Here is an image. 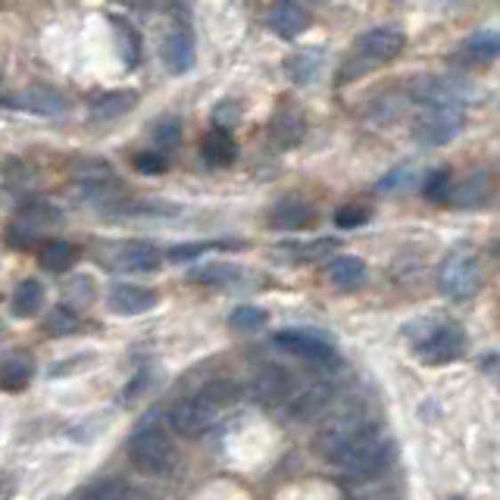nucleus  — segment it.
Masks as SVG:
<instances>
[{
	"label": "nucleus",
	"instance_id": "1",
	"mask_svg": "<svg viewBox=\"0 0 500 500\" xmlns=\"http://www.w3.org/2000/svg\"><path fill=\"white\" fill-rule=\"evenodd\" d=\"M372 429H375V425H372L363 400H347V404H341L332 416L322 419V429L316 431V450H319L326 460H332L341 448H347V444L357 441L359 435H366V431H372Z\"/></svg>",
	"mask_w": 500,
	"mask_h": 500
},
{
	"label": "nucleus",
	"instance_id": "2",
	"mask_svg": "<svg viewBox=\"0 0 500 500\" xmlns=\"http://www.w3.org/2000/svg\"><path fill=\"white\" fill-rule=\"evenodd\" d=\"M391 448H394L391 438H385L379 429H372V431H366V435H359L357 441H351L347 448H341L328 463H335L341 472L366 479V475H375L388 466Z\"/></svg>",
	"mask_w": 500,
	"mask_h": 500
},
{
	"label": "nucleus",
	"instance_id": "3",
	"mask_svg": "<svg viewBox=\"0 0 500 500\" xmlns=\"http://www.w3.org/2000/svg\"><path fill=\"white\" fill-rule=\"evenodd\" d=\"M129 460L144 475H163L173 466V441L166 438L163 425L154 423V416L138 423L135 435L129 438Z\"/></svg>",
	"mask_w": 500,
	"mask_h": 500
},
{
	"label": "nucleus",
	"instance_id": "4",
	"mask_svg": "<svg viewBox=\"0 0 500 500\" xmlns=\"http://www.w3.org/2000/svg\"><path fill=\"white\" fill-rule=\"evenodd\" d=\"M481 285V266L469 250H454L441 263L438 272V288L454 301H469Z\"/></svg>",
	"mask_w": 500,
	"mask_h": 500
},
{
	"label": "nucleus",
	"instance_id": "5",
	"mask_svg": "<svg viewBox=\"0 0 500 500\" xmlns=\"http://www.w3.org/2000/svg\"><path fill=\"white\" fill-rule=\"evenodd\" d=\"M160 250L150 241H122L107 244L101 254V263L116 272H154L160 266Z\"/></svg>",
	"mask_w": 500,
	"mask_h": 500
},
{
	"label": "nucleus",
	"instance_id": "6",
	"mask_svg": "<svg viewBox=\"0 0 500 500\" xmlns=\"http://www.w3.org/2000/svg\"><path fill=\"white\" fill-rule=\"evenodd\" d=\"M463 129V109H425L423 116H416L413 122V138L423 148H441V144L454 141Z\"/></svg>",
	"mask_w": 500,
	"mask_h": 500
},
{
	"label": "nucleus",
	"instance_id": "7",
	"mask_svg": "<svg viewBox=\"0 0 500 500\" xmlns=\"http://www.w3.org/2000/svg\"><path fill=\"white\" fill-rule=\"evenodd\" d=\"M463 347H466V335H463L454 322H438V326H431L429 332L416 341L413 351L419 353V359L438 366V363H450V359L460 357Z\"/></svg>",
	"mask_w": 500,
	"mask_h": 500
},
{
	"label": "nucleus",
	"instance_id": "8",
	"mask_svg": "<svg viewBox=\"0 0 500 500\" xmlns=\"http://www.w3.org/2000/svg\"><path fill=\"white\" fill-rule=\"evenodd\" d=\"M410 94L416 103H425L429 109L444 107V109H460V103L466 101L469 88L466 82L450 76H423L410 85Z\"/></svg>",
	"mask_w": 500,
	"mask_h": 500
},
{
	"label": "nucleus",
	"instance_id": "9",
	"mask_svg": "<svg viewBox=\"0 0 500 500\" xmlns=\"http://www.w3.org/2000/svg\"><path fill=\"white\" fill-rule=\"evenodd\" d=\"M250 398L263 407L288 404V400L294 398V379H291V372L276 363L260 366V369L254 372V379H250Z\"/></svg>",
	"mask_w": 500,
	"mask_h": 500
},
{
	"label": "nucleus",
	"instance_id": "10",
	"mask_svg": "<svg viewBox=\"0 0 500 500\" xmlns=\"http://www.w3.org/2000/svg\"><path fill=\"white\" fill-rule=\"evenodd\" d=\"M166 423L175 435L181 438H200L204 431H210V425L216 423V410L206 407L200 398H185L179 404L169 407Z\"/></svg>",
	"mask_w": 500,
	"mask_h": 500
},
{
	"label": "nucleus",
	"instance_id": "11",
	"mask_svg": "<svg viewBox=\"0 0 500 500\" xmlns=\"http://www.w3.org/2000/svg\"><path fill=\"white\" fill-rule=\"evenodd\" d=\"M276 344L285 347L288 353H294V357L307 359V363L319 366V369H322V366L338 363V353H335L332 341L322 338V335H313V332H278Z\"/></svg>",
	"mask_w": 500,
	"mask_h": 500
},
{
	"label": "nucleus",
	"instance_id": "12",
	"mask_svg": "<svg viewBox=\"0 0 500 500\" xmlns=\"http://www.w3.org/2000/svg\"><path fill=\"white\" fill-rule=\"evenodd\" d=\"M404 51V35L398 28H369L366 35L357 38V57L363 63H388Z\"/></svg>",
	"mask_w": 500,
	"mask_h": 500
},
{
	"label": "nucleus",
	"instance_id": "13",
	"mask_svg": "<svg viewBox=\"0 0 500 500\" xmlns=\"http://www.w3.org/2000/svg\"><path fill=\"white\" fill-rule=\"evenodd\" d=\"M332 400H335L332 382H326V379L310 382L307 388H301V391L288 400V413L294 419H316L332 407Z\"/></svg>",
	"mask_w": 500,
	"mask_h": 500
},
{
	"label": "nucleus",
	"instance_id": "14",
	"mask_svg": "<svg viewBox=\"0 0 500 500\" xmlns=\"http://www.w3.org/2000/svg\"><path fill=\"white\" fill-rule=\"evenodd\" d=\"M157 291L141 288V285H116L107 294V307L119 316H141L157 307Z\"/></svg>",
	"mask_w": 500,
	"mask_h": 500
},
{
	"label": "nucleus",
	"instance_id": "15",
	"mask_svg": "<svg viewBox=\"0 0 500 500\" xmlns=\"http://www.w3.org/2000/svg\"><path fill=\"white\" fill-rule=\"evenodd\" d=\"M163 63L173 76H181L194 66V38L185 26H175L163 41Z\"/></svg>",
	"mask_w": 500,
	"mask_h": 500
},
{
	"label": "nucleus",
	"instance_id": "16",
	"mask_svg": "<svg viewBox=\"0 0 500 500\" xmlns=\"http://www.w3.org/2000/svg\"><path fill=\"white\" fill-rule=\"evenodd\" d=\"M13 107L28 109V113H38V116H66L69 103H66V97L60 94V91L38 85V88H28L26 94L16 97Z\"/></svg>",
	"mask_w": 500,
	"mask_h": 500
},
{
	"label": "nucleus",
	"instance_id": "17",
	"mask_svg": "<svg viewBox=\"0 0 500 500\" xmlns=\"http://www.w3.org/2000/svg\"><path fill=\"white\" fill-rule=\"evenodd\" d=\"M270 28L278 38H297L310 28V13L301 4H276L270 10Z\"/></svg>",
	"mask_w": 500,
	"mask_h": 500
},
{
	"label": "nucleus",
	"instance_id": "18",
	"mask_svg": "<svg viewBox=\"0 0 500 500\" xmlns=\"http://www.w3.org/2000/svg\"><path fill=\"white\" fill-rule=\"evenodd\" d=\"M60 222V210L57 206H51L47 200H28V204L20 206V213H16V229H22L28 238H38L41 229H47V225Z\"/></svg>",
	"mask_w": 500,
	"mask_h": 500
},
{
	"label": "nucleus",
	"instance_id": "19",
	"mask_svg": "<svg viewBox=\"0 0 500 500\" xmlns=\"http://www.w3.org/2000/svg\"><path fill=\"white\" fill-rule=\"evenodd\" d=\"M138 91H109L91 101V119L94 122H113L119 116H125L129 109H135Z\"/></svg>",
	"mask_w": 500,
	"mask_h": 500
},
{
	"label": "nucleus",
	"instance_id": "20",
	"mask_svg": "<svg viewBox=\"0 0 500 500\" xmlns=\"http://www.w3.org/2000/svg\"><path fill=\"white\" fill-rule=\"evenodd\" d=\"M32 372H35L32 357H26L20 351L7 353V357L0 359V388L4 391H22L32 382Z\"/></svg>",
	"mask_w": 500,
	"mask_h": 500
},
{
	"label": "nucleus",
	"instance_id": "21",
	"mask_svg": "<svg viewBox=\"0 0 500 500\" xmlns=\"http://www.w3.org/2000/svg\"><path fill=\"white\" fill-rule=\"evenodd\" d=\"M328 282L335 285V288L341 291H357L359 285H366V276H369V270H366L363 260L357 257H338L328 263Z\"/></svg>",
	"mask_w": 500,
	"mask_h": 500
},
{
	"label": "nucleus",
	"instance_id": "22",
	"mask_svg": "<svg viewBox=\"0 0 500 500\" xmlns=\"http://www.w3.org/2000/svg\"><path fill=\"white\" fill-rule=\"evenodd\" d=\"M310 219H313V206L303 204V200H297V198L278 200V204L270 210L272 229H303Z\"/></svg>",
	"mask_w": 500,
	"mask_h": 500
},
{
	"label": "nucleus",
	"instance_id": "23",
	"mask_svg": "<svg viewBox=\"0 0 500 500\" xmlns=\"http://www.w3.org/2000/svg\"><path fill=\"white\" fill-rule=\"evenodd\" d=\"M41 307H44V288H41V282L26 278V282L16 285L13 301H10V310H13L20 319H32V316H38Z\"/></svg>",
	"mask_w": 500,
	"mask_h": 500
},
{
	"label": "nucleus",
	"instance_id": "24",
	"mask_svg": "<svg viewBox=\"0 0 500 500\" xmlns=\"http://www.w3.org/2000/svg\"><path fill=\"white\" fill-rule=\"evenodd\" d=\"M285 69H288V78L294 85H310L319 78L322 69V51H297L285 60Z\"/></svg>",
	"mask_w": 500,
	"mask_h": 500
},
{
	"label": "nucleus",
	"instance_id": "25",
	"mask_svg": "<svg viewBox=\"0 0 500 500\" xmlns=\"http://www.w3.org/2000/svg\"><path fill=\"white\" fill-rule=\"evenodd\" d=\"M109 26L116 32V44H119V57L125 66H138L141 60V35L132 22L119 20V16H109Z\"/></svg>",
	"mask_w": 500,
	"mask_h": 500
},
{
	"label": "nucleus",
	"instance_id": "26",
	"mask_svg": "<svg viewBox=\"0 0 500 500\" xmlns=\"http://www.w3.org/2000/svg\"><path fill=\"white\" fill-rule=\"evenodd\" d=\"M200 154H204V160L210 163V166H229L231 160H235V141H231L229 132L222 129H213L210 135L204 138V144H200Z\"/></svg>",
	"mask_w": 500,
	"mask_h": 500
},
{
	"label": "nucleus",
	"instance_id": "27",
	"mask_svg": "<svg viewBox=\"0 0 500 500\" xmlns=\"http://www.w3.org/2000/svg\"><path fill=\"white\" fill-rule=\"evenodd\" d=\"M303 116L297 109H282V113L272 119V141L282 144V148H294L303 138Z\"/></svg>",
	"mask_w": 500,
	"mask_h": 500
},
{
	"label": "nucleus",
	"instance_id": "28",
	"mask_svg": "<svg viewBox=\"0 0 500 500\" xmlns=\"http://www.w3.org/2000/svg\"><path fill=\"white\" fill-rule=\"evenodd\" d=\"M500 57V35L497 32H475L463 44V60L466 63H491Z\"/></svg>",
	"mask_w": 500,
	"mask_h": 500
},
{
	"label": "nucleus",
	"instance_id": "29",
	"mask_svg": "<svg viewBox=\"0 0 500 500\" xmlns=\"http://www.w3.org/2000/svg\"><path fill=\"white\" fill-rule=\"evenodd\" d=\"M78 250L72 247L69 241H47L38 254V263L44 266L47 272H66L72 263H76Z\"/></svg>",
	"mask_w": 500,
	"mask_h": 500
},
{
	"label": "nucleus",
	"instance_id": "30",
	"mask_svg": "<svg viewBox=\"0 0 500 500\" xmlns=\"http://www.w3.org/2000/svg\"><path fill=\"white\" fill-rule=\"evenodd\" d=\"M198 398L219 413V410H225V407H235L238 400H241V388H238L231 379H216V382H210Z\"/></svg>",
	"mask_w": 500,
	"mask_h": 500
},
{
	"label": "nucleus",
	"instance_id": "31",
	"mask_svg": "<svg viewBox=\"0 0 500 500\" xmlns=\"http://www.w3.org/2000/svg\"><path fill=\"white\" fill-rule=\"evenodd\" d=\"M69 500H129V488L119 479H97L91 485L78 488Z\"/></svg>",
	"mask_w": 500,
	"mask_h": 500
},
{
	"label": "nucleus",
	"instance_id": "32",
	"mask_svg": "<svg viewBox=\"0 0 500 500\" xmlns=\"http://www.w3.org/2000/svg\"><path fill=\"white\" fill-rule=\"evenodd\" d=\"M150 135H154V150L157 154H173L175 148H179L181 144V125H179V119H160L154 125V132H150Z\"/></svg>",
	"mask_w": 500,
	"mask_h": 500
},
{
	"label": "nucleus",
	"instance_id": "33",
	"mask_svg": "<svg viewBox=\"0 0 500 500\" xmlns=\"http://www.w3.org/2000/svg\"><path fill=\"white\" fill-rule=\"evenodd\" d=\"M44 332L47 335H57V338L78 332V313H76V310H69V307H53L51 313H47Z\"/></svg>",
	"mask_w": 500,
	"mask_h": 500
},
{
	"label": "nucleus",
	"instance_id": "34",
	"mask_svg": "<svg viewBox=\"0 0 500 500\" xmlns=\"http://www.w3.org/2000/svg\"><path fill=\"white\" fill-rule=\"evenodd\" d=\"M229 326L235 328V332H244V335L260 332V328L266 326V313L260 307H238V310H231Z\"/></svg>",
	"mask_w": 500,
	"mask_h": 500
},
{
	"label": "nucleus",
	"instance_id": "35",
	"mask_svg": "<svg viewBox=\"0 0 500 500\" xmlns=\"http://www.w3.org/2000/svg\"><path fill=\"white\" fill-rule=\"evenodd\" d=\"M63 294L69 297V310H72V307H91V303H94V297H97L94 278H91V276H76V278H69V285H66Z\"/></svg>",
	"mask_w": 500,
	"mask_h": 500
},
{
	"label": "nucleus",
	"instance_id": "36",
	"mask_svg": "<svg viewBox=\"0 0 500 500\" xmlns=\"http://www.w3.org/2000/svg\"><path fill=\"white\" fill-rule=\"evenodd\" d=\"M238 272H241V270H235V266L210 263V266H200V270H194L191 278L198 285H229V282H235V278H238Z\"/></svg>",
	"mask_w": 500,
	"mask_h": 500
},
{
	"label": "nucleus",
	"instance_id": "37",
	"mask_svg": "<svg viewBox=\"0 0 500 500\" xmlns=\"http://www.w3.org/2000/svg\"><path fill=\"white\" fill-rule=\"evenodd\" d=\"M488 194L491 191H488L485 175H472L460 191H454V198H456V206H479V204H485Z\"/></svg>",
	"mask_w": 500,
	"mask_h": 500
},
{
	"label": "nucleus",
	"instance_id": "38",
	"mask_svg": "<svg viewBox=\"0 0 500 500\" xmlns=\"http://www.w3.org/2000/svg\"><path fill=\"white\" fill-rule=\"evenodd\" d=\"M423 194L429 200L450 198V173L448 169H435V173H429V179H425V185H423Z\"/></svg>",
	"mask_w": 500,
	"mask_h": 500
},
{
	"label": "nucleus",
	"instance_id": "39",
	"mask_svg": "<svg viewBox=\"0 0 500 500\" xmlns=\"http://www.w3.org/2000/svg\"><path fill=\"white\" fill-rule=\"evenodd\" d=\"M135 166H138V173H144V175H163L169 160L163 154H157V150H144V154L135 157Z\"/></svg>",
	"mask_w": 500,
	"mask_h": 500
},
{
	"label": "nucleus",
	"instance_id": "40",
	"mask_svg": "<svg viewBox=\"0 0 500 500\" xmlns=\"http://www.w3.org/2000/svg\"><path fill=\"white\" fill-rule=\"evenodd\" d=\"M206 250H210V244H204V241L175 244V247L169 250V260H173V263H188V260L200 257V254H206Z\"/></svg>",
	"mask_w": 500,
	"mask_h": 500
},
{
	"label": "nucleus",
	"instance_id": "41",
	"mask_svg": "<svg viewBox=\"0 0 500 500\" xmlns=\"http://www.w3.org/2000/svg\"><path fill=\"white\" fill-rule=\"evenodd\" d=\"M366 216H369V213H366L363 206H341V210L335 213V222H338L341 229H357V225L366 222Z\"/></svg>",
	"mask_w": 500,
	"mask_h": 500
},
{
	"label": "nucleus",
	"instance_id": "42",
	"mask_svg": "<svg viewBox=\"0 0 500 500\" xmlns=\"http://www.w3.org/2000/svg\"><path fill=\"white\" fill-rule=\"evenodd\" d=\"M238 116H241V107H235V103H222V107L216 109V113H213V119L219 122L216 129H229V125H235L238 122Z\"/></svg>",
	"mask_w": 500,
	"mask_h": 500
},
{
	"label": "nucleus",
	"instance_id": "43",
	"mask_svg": "<svg viewBox=\"0 0 500 500\" xmlns=\"http://www.w3.org/2000/svg\"><path fill=\"white\" fill-rule=\"evenodd\" d=\"M357 500H398V497H394V491H385V488H379V491L359 494Z\"/></svg>",
	"mask_w": 500,
	"mask_h": 500
},
{
	"label": "nucleus",
	"instance_id": "44",
	"mask_svg": "<svg viewBox=\"0 0 500 500\" xmlns=\"http://www.w3.org/2000/svg\"><path fill=\"white\" fill-rule=\"evenodd\" d=\"M407 181V169H398L394 175H388L385 181H382V188H400Z\"/></svg>",
	"mask_w": 500,
	"mask_h": 500
},
{
	"label": "nucleus",
	"instance_id": "45",
	"mask_svg": "<svg viewBox=\"0 0 500 500\" xmlns=\"http://www.w3.org/2000/svg\"><path fill=\"white\" fill-rule=\"evenodd\" d=\"M13 488H16V481L4 475V479H0V500H10V494H13Z\"/></svg>",
	"mask_w": 500,
	"mask_h": 500
},
{
	"label": "nucleus",
	"instance_id": "46",
	"mask_svg": "<svg viewBox=\"0 0 500 500\" xmlns=\"http://www.w3.org/2000/svg\"><path fill=\"white\" fill-rule=\"evenodd\" d=\"M497 254H500V250H497Z\"/></svg>",
	"mask_w": 500,
	"mask_h": 500
}]
</instances>
